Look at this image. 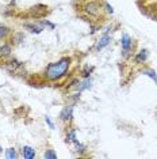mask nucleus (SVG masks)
I'll return each instance as SVG.
<instances>
[{"mask_svg": "<svg viewBox=\"0 0 157 159\" xmlns=\"http://www.w3.org/2000/svg\"><path fill=\"white\" fill-rule=\"evenodd\" d=\"M104 0H76L73 8L80 18L91 22V25H100L107 18Z\"/></svg>", "mask_w": 157, "mask_h": 159, "instance_id": "f257e3e1", "label": "nucleus"}, {"mask_svg": "<svg viewBox=\"0 0 157 159\" xmlns=\"http://www.w3.org/2000/svg\"><path fill=\"white\" fill-rule=\"evenodd\" d=\"M72 64V57L70 56H65L61 57L58 61L56 63H50L48 64L44 71V75L46 78V80L49 82H58L62 78H65L68 75V71L70 68Z\"/></svg>", "mask_w": 157, "mask_h": 159, "instance_id": "f03ea898", "label": "nucleus"}, {"mask_svg": "<svg viewBox=\"0 0 157 159\" xmlns=\"http://www.w3.org/2000/svg\"><path fill=\"white\" fill-rule=\"evenodd\" d=\"M137 4L145 15L157 20V0H138Z\"/></svg>", "mask_w": 157, "mask_h": 159, "instance_id": "7ed1b4c3", "label": "nucleus"}, {"mask_svg": "<svg viewBox=\"0 0 157 159\" xmlns=\"http://www.w3.org/2000/svg\"><path fill=\"white\" fill-rule=\"evenodd\" d=\"M122 50H123V57L127 59L131 55V48H133V39H131L127 34L122 35Z\"/></svg>", "mask_w": 157, "mask_h": 159, "instance_id": "20e7f679", "label": "nucleus"}, {"mask_svg": "<svg viewBox=\"0 0 157 159\" xmlns=\"http://www.w3.org/2000/svg\"><path fill=\"white\" fill-rule=\"evenodd\" d=\"M30 16L33 18H42L48 14V7L44 6V4H38V6H34L30 8Z\"/></svg>", "mask_w": 157, "mask_h": 159, "instance_id": "39448f33", "label": "nucleus"}, {"mask_svg": "<svg viewBox=\"0 0 157 159\" xmlns=\"http://www.w3.org/2000/svg\"><path fill=\"white\" fill-rule=\"evenodd\" d=\"M60 118H61V121H64V122H70L72 121V118H73V106L72 105L64 107L61 114H60Z\"/></svg>", "mask_w": 157, "mask_h": 159, "instance_id": "423d86ee", "label": "nucleus"}, {"mask_svg": "<svg viewBox=\"0 0 157 159\" xmlns=\"http://www.w3.org/2000/svg\"><path fill=\"white\" fill-rule=\"evenodd\" d=\"M11 45L7 44V42H3L0 44V60H7L10 56H11Z\"/></svg>", "mask_w": 157, "mask_h": 159, "instance_id": "0eeeda50", "label": "nucleus"}, {"mask_svg": "<svg viewBox=\"0 0 157 159\" xmlns=\"http://www.w3.org/2000/svg\"><path fill=\"white\" fill-rule=\"evenodd\" d=\"M12 35V30L6 25L0 23V41H6V39L11 38Z\"/></svg>", "mask_w": 157, "mask_h": 159, "instance_id": "6e6552de", "label": "nucleus"}, {"mask_svg": "<svg viewBox=\"0 0 157 159\" xmlns=\"http://www.w3.org/2000/svg\"><path fill=\"white\" fill-rule=\"evenodd\" d=\"M146 59H148V50H146V49L140 50V52H138L137 55L134 56L135 64H142V63H145Z\"/></svg>", "mask_w": 157, "mask_h": 159, "instance_id": "1a4fd4ad", "label": "nucleus"}, {"mask_svg": "<svg viewBox=\"0 0 157 159\" xmlns=\"http://www.w3.org/2000/svg\"><path fill=\"white\" fill-rule=\"evenodd\" d=\"M23 26H24V29L30 30L31 33H37V34H39L42 30H44V26H41V25H35V23H24Z\"/></svg>", "mask_w": 157, "mask_h": 159, "instance_id": "9d476101", "label": "nucleus"}, {"mask_svg": "<svg viewBox=\"0 0 157 159\" xmlns=\"http://www.w3.org/2000/svg\"><path fill=\"white\" fill-rule=\"evenodd\" d=\"M22 157L23 158H27V159H33L35 158V150L34 148H31V147H23V150H22Z\"/></svg>", "mask_w": 157, "mask_h": 159, "instance_id": "9b49d317", "label": "nucleus"}, {"mask_svg": "<svg viewBox=\"0 0 157 159\" xmlns=\"http://www.w3.org/2000/svg\"><path fill=\"white\" fill-rule=\"evenodd\" d=\"M74 140H76V129L70 126L66 131V142H74Z\"/></svg>", "mask_w": 157, "mask_h": 159, "instance_id": "f8f14e48", "label": "nucleus"}, {"mask_svg": "<svg viewBox=\"0 0 157 159\" xmlns=\"http://www.w3.org/2000/svg\"><path fill=\"white\" fill-rule=\"evenodd\" d=\"M110 39H111V38H110L108 35H103V37H102V38L98 41V44H96V49L99 50V49H102L103 46H106V45L110 42Z\"/></svg>", "mask_w": 157, "mask_h": 159, "instance_id": "ddd939ff", "label": "nucleus"}, {"mask_svg": "<svg viewBox=\"0 0 157 159\" xmlns=\"http://www.w3.org/2000/svg\"><path fill=\"white\" fill-rule=\"evenodd\" d=\"M44 158H50V159H56L57 158V154L54 152V150L53 148H48V150L45 151V154H44Z\"/></svg>", "mask_w": 157, "mask_h": 159, "instance_id": "4468645a", "label": "nucleus"}, {"mask_svg": "<svg viewBox=\"0 0 157 159\" xmlns=\"http://www.w3.org/2000/svg\"><path fill=\"white\" fill-rule=\"evenodd\" d=\"M6 157L7 158H18V154L15 151V148H8L6 152Z\"/></svg>", "mask_w": 157, "mask_h": 159, "instance_id": "2eb2a0df", "label": "nucleus"}, {"mask_svg": "<svg viewBox=\"0 0 157 159\" xmlns=\"http://www.w3.org/2000/svg\"><path fill=\"white\" fill-rule=\"evenodd\" d=\"M144 72H145V75L151 76L153 80L156 82V84H157V75H156V72H155V71H152V70H146V71H144Z\"/></svg>", "mask_w": 157, "mask_h": 159, "instance_id": "dca6fc26", "label": "nucleus"}, {"mask_svg": "<svg viewBox=\"0 0 157 159\" xmlns=\"http://www.w3.org/2000/svg\"><path fill=\"white\" fill-rule=\"evenodd\" d=\"M46 122H48V124L50 125V128H54V125H53V122L50 121V118H49V117H46Z\"/></svg>", "mask_w": 157, "mask_h": 159, "instance_id": "f3484780", "label": "nucleus"}, {"mask_svg": "<svg viewBox=\"0 0 157 159\" xmlns=\"http://www.w3.org/2000/svg\"><path fill=\"white\" fill-rule=\"evenodd\" d=\"M0 152H2V147H0Z\"/></svg>", "mask_w": 157, "mask_h": 159, "instance_id": "a211bd4d", "label": "nucleus"}]
</instances>
